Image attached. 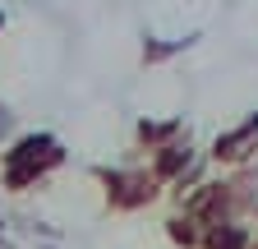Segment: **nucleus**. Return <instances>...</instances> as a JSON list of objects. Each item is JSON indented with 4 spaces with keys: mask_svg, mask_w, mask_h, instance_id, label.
<instances>
[{
    "mask_svg": "<svg viewBox=\"0 0 258 249\" xmlns=\"http://www.w3.org/2000/svg\"><path fill=\"white\" fill-rule=\"evenodd\" d=\"M253 152H258V115H244L240 125H231V130H221L212 139V148L203 152V157L212 166H244Z\"/></svg>",
    "mask_w": 258,
    "mask_h": 249,
    "instance_id": "7ed1b4c3",
    "label": "nucleus"
},
{
    "mask_svg": "<svg viewBox=\"0 0 258 249\" xmlns=\"http://www.w3.org/2000/svg\"><path fill=\"white\" fill-rule=\"evenodd\" d=\"M194 166H199V152L189 148V134H184V139H175V143H166V148H157V152H148V171L157 175L161 190L180 184Z\"/></svg>",
    "mask_w": 258,
    "mask_h": 249,
    "instance_id": "20e7f679",
    "label": "nucleus"
},
{
    "mask_svg": "<svg viewBox=\"0 0 258 249\" xmlns=\"http://www.w3.org/2000/svg\"><path fill=\"white\" fill-rule=\"evenodd\" d=\"M134 139H139V148L157 152V148H166V143L184 139V120H139Z\"/></svg>",
    "mask_w": 258,
    "mask_h": 249,
    "instance_id": "39448f33",
    "label": "nucleus"
},
{
    "mask_svg": "<svg viewBox=\"0 0 258 249\" xmlns=\"http://www.w3.org/2000/svg\"><path fill=\"white\" fill-rule=\"evenodd\" d=\"M60 162H64V148L51 134H28V139L5 148V157H0V180H5V190L23 194L37 180H46Z\"/></svg>",
    "mask_w": 258,
    "mask_h": 249,
    "instance_id": "f257e3e1",
    "label": "nucleus"
},
{
    "mask_svg": "<svg viewBox=\"0 0 258 249\" xmlns=\"http://www.w3.org/2000/svg\"><path fill=\"white\" fill-rule=\"evenodd\" d=\"M249 244H253V231L244 222H221V226H208L199 249H249Z\"/></svg>",
    "mask_w": 258,
    "mask_h": 249,
    "instance_id": "0eeeda50",
    "label": "nucleus"
},
{
    "mask_svg": "<svg viewBox=\"0 0 258 249\" xmlns=\"http://www.w3.org/2000/svg\"><path fill=\"white\" fill-rule=\"evenodd\" d=\"M97 180L106 190L111 212H139V208L161 199V184L148 166H97Z\"/></svg>",
    "mask_w": 258,
    "mask_h": 249,
    "instance_id": "f03ea898",
    "label": "nucleus"
},
{
    "mask_svg": "<svg viewBox=\"0 0 258 249\" xmlns=\"http://www.w3.org/2000/svg\"><path fill=\"white\" fill-rule=\"evenodd\" d=\"M166 235H171V244H180V249H199L203 235H208V226H203L194 212H180V208H175V212L166 217Z\"/></svg>",
    "mask_w": 258,
    "mask_h": 249,
    "instance_id": "423d86ee",
    "label": "nucleus"
}]
</instances>
